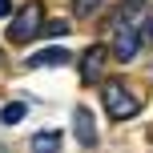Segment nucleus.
<instances>
[{"instance_id":"39448f33","label":"nucleus","mask_w":153,"mask_h":153,"mask_svg":"<svg viewBox=\"0 0 153 153\" xmlns=\"http://www.w3.org/2000/svg\"><path fill=\"white\" fill-rule=\"evenodd\" d=\"M73 129H76V141H81L85 149L97 145V121H93V109H85V105L73 109Z\"/></svg>"},{"instance_id":"423d86ee","label":"nucleus","mask_w":153,"mask_h":153,"mask_svg":"<svg viewBox=\"0 0 153 153\" xmlns=\"http://www.w3.org/2000/svg\"><path fill=\"white\" fill-rule=\"evenodd\" d=\"M48 65H69V53L65 48H40V53H32L28 56V69H48Z\"/></svg>"},{"instance_id":"0eeeda50","label":"nucleus","mask_w":153,"mask_h":153,"mask_svg":"<svg viewBox=\"0 0 153 153\" xmlns=\"http://www.w3.org/2000/svg\"><path fill=\"white\" fill-rule=\"evenodd\" d=\"M56 149H61V133L56 129H45L32 137V153H56Z\"/></svg>"},{"instance_id":"6e6552de","label":"nucleus","mask_w":153,"mask_h":153,"mask_svg":"<svg viewBox=\"0 0 153 153\" xmlns=\"http://www.w3.org/2000/svg\"><path fill=\"white\" fill-rule=\"evenodd\" d=\"M24 113H28L24 101H8V105L0 109V121H4V125H16V121H24Z\"/></svg>"},{"instance_id":"9b49d317","label":"nucleus","mask_w":153,"mask_h":153,"mask_svg":"<svg viewBox=\"0 0 153 153\" xmlns=\"http://www.w3.org/2000/svg\"><path fill=\"white\" fill-rule=\"evenodd\" d=\"M141 40H145V45H153V12L141 20Z\"/></svg>"},{"instance_id":"f03ea898","label":"nucleus","mask_w":153,"mask_h":153,"mask_svg":"<svg viewBox=\"0 0 153 153\" xmlns=\"http://www.w3.org/2000/svg\"><path fill=\"white\" fill-rule=\"evenodd\" d=\"M40 28H45V8H40L36 0H28V4H24L20 12L12 16L8 40H12V45H28V40H36V36H40Z\"/></svg>"},{"instance_id":"f8f14e48","label":"nucleus","mask_w":153,"mask_h":153,"mask_svg":"<svg viewBox=\"0 0 153 153\" xmlns=\"http://www.w3.org/2000/svg\"><path fill=\"white\" fill-rule=\"evenodd\" d=\"M4 16H12V0H0V20Z\"/></svg>"},{"instance_id":"9d476101","label":"nucleus","mask_w":153,"mask_h":153,"mask_svg":"<svg viewBox=\"0 0 153 153\" xmlns=\"http://www.w3.org/2000/svg\"><path fill=\"white\" fill-rule=\"evenodd\" d=\"M65 32H69V24H65V20H53V24H45V28H40V36L53 40V36H65Z\"/></svg>"},{"instance_id":"20e7f679","label":"nucleus","mask_w":153,"mask_h":153,"mask_svg":"<svg viewBox=\"0 0 153 153\" xmlns=\"http://www.w3.org/2000/svg\"><path fill=\"white\" fill-rule=\"evenodd\" d=\"M105 61H109V48H105V45H93L89 53L81 56V81H85V85L101 81V73H105Z\"/></svg>"},{"instance_id":"7ed1b4c3","label":"nucleus","mask_w":153,"mask_h":153,"mask_svg":"<svg viewBox=\"0 0 153 153\" xmlns=\"http://www.w3.org/2000/svg\"><path fill=\"white\" fill-rule=\"evenodd\" d=\"M113 32H117V36H113L117 61H133V56H137V48H141V28H133V24L121 16V20L113 24Z\"/></svg>"},{"instance_id":"f257e3e1","label":"nucleus","mask_w":153,"mask_h":153,"mask_svg":"<svg viewBox=\"0 0 153 153\" xmlns=\"http://www.w3.org/2000/svg\"><path fill=\"white\" fill-rule=\"evenodd\" d=\"M101 105H105V113L113 117V121H129V117L141 113V101L133 97L121 81H109L105 89H101Z\"/></svg>"},{"instance_id":"1a4fd4ad","label":"nucleus","mask_w":153,"mask_h":153,"mask_svg":"<svg viewBox=\"0 0 153 153\" xmlns=\"http://www.w3.org/2000/svg\"><path fill=\"white\" fill-rule=\"evenodd\" d=\"M97 8H101V0H73V12L76 16H93Z\"/></svg>"},{"instance_id":"ddd939ff","label":"nucleus","mask_w":153,"mask_h":153,"mask_svg":"<svg viewBox=\"0 0 153 153\" xmlns=\"http://www.w3.org/2000/svg\"><path fill=\"white\" fill-rule=\"evenodd\" d=\"M0 65H4V53H0Z\"/></svg>"}]
</instances>
